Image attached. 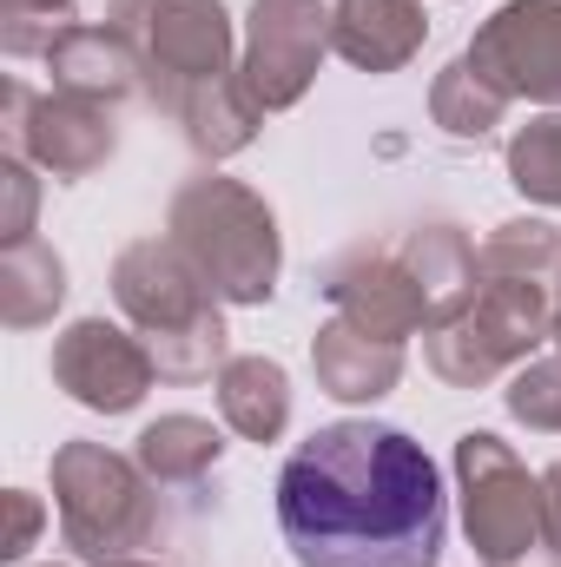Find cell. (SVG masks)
<instances>
[{
	"mask_svg": "<svg viewBox=\"0 0 561 567\" xmlns=\"http://www.w3.org/2000/svg\"><path fill=\"white\" fill-rule=\"evenodd\" d=\"M555 290L536 278H482L476 303L436 330H422V363L449 390H482L502 370H522L542 343H555Z\"/></svg>",
	"mask_w": 561,
	"mask_h": 567,
	"instance_id": "cell-6",
	"label": "cell"
},
{
	"mask_svg": "<svg viewBox=\"0 0 561 567\" xmlns=\"http://www.w3.org/2000/svg\"><path fill=\"white\" fill-rule=\"evenodd\" d=\"M67 303V265L47 238H20L0 251V317L7 330H40Z\"/></svg>",
	"mask_w": 561,
	"mask_h": 567,
	"instance_id": "cell-19",
	"label": "cell"
},
{
	"mask_svg": "<svg viewBox=\"0 0 561 567\" xmlns=\"http://www.w3.org/2000/svg\"><path fill=\"white\" fill-rule=\"evenodd\" d=\"M113 303L145 337L165 383H205L232 363V330L218 310L225 297L172 238H140L113 258Z\"/></svg>",
	"mask_w": 561,
	"mask_h": 567,
	"instance_id": "cell-2",
	"label": "cell"
},
{
	"mask_svg": "<svg viewBox=\"0 0 561 567\" xmlns=\"http://www.w3.org/2000/svg\"><path fill=\"white\" fill-rule=\"evenodd\" d=\"M310 370H317L324 396H337V403H377V396H390L404 383V343L370 337L350 317H330L310 337Z\"/></svg>",
	"mask_w": 561,
	"mask_h": 567,
	"instance_id": "cell-15",
	"label": "cell"
},
{
	"mask_svg": "<svg viewBox=\"0 0 561 567\" xmlns=\"http://www.w3.org/2000/svg\"><path fill=\"white\" fill-rule=\"evenodd\" d=\"M165 238L212 278V290L225 303H272L278 290V271H284V238H278V212L238 185V178H185L172 192V212H165Z\"/></svg>",
	"mask_w": 561,
	"mask_h": 567,
	"instance_id": "cell-3",
	"label": "cell"
},
{
	"mask_svg": "<svg viewBox=\"0 0 561 567\" xmlns=\"http://www.w3.org/2000/svg\"><path fill=\"white\" fill-rule=\"evenodd\" d=\"M152 377H159V363H152L145 337L106 323V317H80V323H67V330L53 337V383H60L80 410H93V416H126V410H140L145 390H152Z\"/></svg>",
	"mask_w": 561,
	"mask_h": 567,
	"instance_id": "cell-11",
	"label": "cell"
},
{
	"mask_svg": "<svg viewBox=\"0 0 561 567\" xmlns=\"http://www.w3.org/2000/svg\"><path fill=\"white\" fill-rule=\"evenodd\" d=\"M47 73H53V93H73V100H93V106H120L145 93V73H140V53L120 27H67L47 53Z\"/></svg>",
	"mask_w": 561,
	"mask_h": 567,
	"instance_id": "cell-14",
	"label": "cell"
},
{
	"mask_svg": "<svg viewBox=\"0 0 561 567\" xmlns=\"http://www.w3.org/2000/svg\"><path fill=\"white\" fill-rule=\"evenodd\" d=\"M133 455H140V468L159 482V488H198L212 468H218V455H225V435L205 423V416H159V423L140 429V442H133Z\"/></svg>",
	"mask_w": 561,
	"mask_h": 567,
	"instance_id": "cell-20",
	"label": "cell"
},
{
	"mask_svg": "<svg viewBox=\"0 0 561 567\" xmlns=\"http://www.w3.org/2000/svg\"><path fill=\"white\" fill-rule=\"evenodd\" d=\"M33 172H40V165L20 158V152L0 158V245L33 238V212H40V178H33Z\"/></svg>",
	"mask_w": 561,
	"mask_h": 567,
	"instance_id": "cell-26",
	"label": "cell"
},
{
	"mask_svg": "<svg viewBox=\"0 0 561 567\" xmlns=\"http://www.w3.org/2000/svg\"><path fill=\"white\" fill-rule=\"evenodd\" d=\"M0 140L53 178H93L120 152V126H113V106L73 100V93H33L27 80H7Z\"/></svg>",
	"mask_w": 561,
	"mask_h": 567,
	"instance_id": "cell-8",
	"label": "cell"
},
{
	"mask_svg": "<svg viewBox=\"0 0 561 567\" xmlns=\"http://www.w3.org/2000/svg\"><path fill=\"white\" fill-rule=\"evenodd\" d=\"M422 40V0H330V53H344L357 73H404Z\"/></svg>",
	"mask_w": 561,
	"mask_h": 567,
	"instance_id": "cell-13",
	"label": "cell"
},
{
	"mask_svg": "<svg viewBox=\"0 0 561 567\" xmlns=\"http://www.w3.org/2000/svg\"><path fill=\"white\" fill-rule=\"evenodd\" d=\"M67 27H80V0H0V47L13 60H47Z\"/></svg>",
	"mask_w": 561,
	"mask_h": 567,
	"instance_id": "cell-24",
	"label": "cell"
},
{
	"mask_svg": "<svg viewBox=\"0 0 561 567\" xmlns=\"http://www.w3.org/2000/svg\"><path fill=\"white\" fill-rule=\"evenodd\" d=\"M40 495H27V488H7V542H0V561H27L33 555V542H40Z\"/></svg>",
	"mask_w": 561,
	"mask_h": 567,
	"instance_id": "cell-27",
	"label": "cell"
},
{
	"mask_svg": "<svg viewBox=\"0 0 561 567\" xmlns=\"http://www.w3.org/2000/svg\"><path fill=\"white\" fill-rule=\"evenodd\" d=\"M178 126H185V145L198 152V158H232V152H245V145L258 140V126H265V106L252 100V86H245V73H225V80H212V86H198L178 113H172Z\"/></svg>",
	"mask_w": 561,
	"mask_h": 567,
	"instance_id": "cell-18",
	"label": "cell"
},
{
	"mask_svg": "<svg viewBox=\"0 0 561 567\" xmlns=\"http://www.w3.org/2000/svg\"><path fill=\"white\" fill-rule=\"evenodd\" d=\"M317 290L337 303V317H350V323H357V330H370V337L404 343V337L429 330V303H422V284L410 278L404 251L350 245L344 258H330V265H324Z\"/></svg>",
	"mask_w": 561,
	"mask_h": 567,
	"instance_id": "cell-12",
	"label": "cell"
},
{
	"mask_svg": "<svg viewBox=\"0 0 561 567\" xmlns=\"http://www.w3.org/2000/svg\"><path fill=\"white\" fill-rule=\"evenodd\" d=\"M278 528L297 567H436L449 542L442 468L390 423H324L284 455Z\"/></svg>",
	"mask_w": 561,
	"mask_h": 567,
	"instance_id": "cell-1",
	"label": "cell"
},
{
	"mask_svg": "<svg viewBox=\"0 0 561 567\" xmlns=\"http://www.w3.org/2000/svg\"><path fill=\"white\" fill-rule=\"evenodd\" d=\"M404 265H410V278L422 284V303H429V330L436 323H449V317H462L469 303H476V290H482V271H476V245H469V231L462 225H449V218H429L417 231H404Z\"/></svg>",
	"mask_w": 561,
	"mask_h": 567,
	"instance_id": "cell-16",
	"label": "cell"
},
{
	"mask_svg": "<svg viewBox=\"0 0 561 567\" xmlns=\"http://www.w3.org/2000/svg\"><path fill=\"white\" fill-rule=\"evenodd\" d=\"M555 350H561V290H555Z\"/></svg>",
	"mask_w": 561,
	"mask_h": 567,
	"instance_id": "cell-30",
	"label": "cell"
},
{
	"mask_svg": "<svg viewBox=\"0 0 561 567\" xmlns=\"http://www.w3.org/2000/svg\"><path fill=\"white\" fill-rule=\"evenodd\" d=\"M47 567H53V561H47Z\"/></svg>",
	"mask_w": 561,
	"mask_h": 567,
	"instance_id": "cell-31",
	"label": "cell"
},
{
	"mask_svg": "<svg viewBox=\"0 0 561 567\" xmlns=\"http://www.w3.org/2000/svg\"><path fill=\"white\" fill-rule=\"evenodd\" d=\"M106 27L133 40L145 100L159 113H178L198 86L238 73V33L225 0H106Z\"/></svg>",
	"mask_w": 561,
	"mask_h": 567,
	"instance_id": "cell-7",
	"label": "cell"
},
{
	"mask_svg": "<svg viewBox=\"0 0 561 567\" xmlns=\"http://www.w3.org/2000/svg\"><path fill=\"white\" fill-rule=\"evenodd\" d=\"M429 120H436L449 140H489V133L509 120V93L489 86V80L469 66V53H456V60L429 80Z\"/></svg>",
	"mask_w": 561,
	"mask_h": 567,
	"instance_id": "cell-21",
	"label": "cell"
},
{
	"mask_svg": "<svg viewBox=\"0 0 561 567\" xmlns=\"http://www.w3.org/2000/svg\"><path fill=\"white\" fill-rule=\"evenodd\" d=\"M106 567H159V561H140V555H126V561H106Z\"/></svg>",
	"mask_w": 561,
	"mask_h": 567,
	"instance_id": "cell-29",
	"label": "cell"
},
{
	"mask_svg": "<svg viewBox=\"0 0 561 567\" xmlns=\"http://www.w3.org/2000/svg\"><path fill=\"white\" fill-rule=\"evenodd\" d=\"M542 495H549V535H555V548H561V462L542 468Z\"/></svg>",
	"mask_w": 561,
	"mask_h": 567,
	"instance_id": "cell-28",
	"label": "cell"
},
{
	"mask_svg": "<svg viewBox=\"0 0 561 567\" xmlns=\"http://www.w3.org/2000/svg\"><path fill=\"white\" fill-rule=\"evenodd\" d=\"M330 53V0H252L238 73L265 113H290Z\"/></svg>",
	"mask_w": 561,
	"mask_h": 567,
	"instance_id": "cell-9",
	"label": "cell"
},
{
	"mask_svg": "<svg viewBox=\"0 0 561 567\" xmlns=\"http://www.w3.org/2000/svg\"><path fill=\"white\" fill-rule=\"evenodd\" d=\"M47 475H53L60 535L80 561L106 567L159 542V528H165L159 482L140 468V455H120L106 442H60Z\"/></svg>",
	"mask_w": 561,
	"mask_h": 567,
	"instance_id": "cell-4",
	"label": "cell"
},
{
	"mask_svg": "<svg viewBox=\"0 0 561 567\" xmlns=\"http://www.w3.org/2000/svg\"><path fill=\"white\" fill-rule=\"evenodd\" d=\"M502 165H509V185H516L529 205L561 212V113H542V120L516 126Z\"/></svg>",
	"mask_w": 561,
	"mask_h": 567,
	"instance_id": "cell-23",
	"label": "cell"
},
{
	"mask_svg": "<svg viewBox=\"0 0 561 567\" xmlns=\"http://www.w3.org/2000/svg\"><path fill=\"white\" fill-rule=\"evenodd\" d=\"M502 403H509V416H516L522 429H536V435H561V350L555 357H529V363L509 377Z\"/></svg>",
	"mask_w": 561,
	"mask_h": 567,
	"instance_id": "cell-25",
	"label": "cell"
},
{
	"mask_svg": "<svg viewBox=\"0 0 561 567\" xmlns=\"http://www.w3.org/2000/svg\"><path fill=\"white\" fill-rule=\"evenodd\" d=\"M482 278H536V284H561V231L542 218H509L482 238L476 251Z\"/></svg>",
	"mask_w": 561,
	"mask_h": 567,
	"instance_id": "cell-22",
	"label": "cell"
},
{
	"mask_svg": "<svg viewBox=\"0 0 561 567\" xmlns=\"http://www.w3.org/2000/svg\"><path fill=\"white\" fill-rule=\"evenodd\" d=\"M218 416L245 442H278L290 429V377L278 357H232L218 370Z\"/></svg>",
	"mask_w": 561,
	"mask_h": 567,
	"instance_id": "cell-17",
	"label": "cell"
},
{
	"mask_svg": "<svg viewBox=\"0 0 561 567\" xmlns=\"http://www.w3.org/2000/svg\"><path fill=\"white\" fill-rule=\"evenodd\" d=\"M456 502H462V535L482 567H561L542 475H529L502 435L489 429L456 435Z\"/></svg>",
	"mask_w": 561,
	"mask_h": 567,
	"instance_id": "cell-5",
	"label": "cell"
},
{
	"mask_svg": "<svg viewBox=\"0 0 561 567\" xmlns=\"http://www.w3.org/2000/svg\"><path fill=\"white\" fill-rule=\"evenodd\" d=\"M462 53L509 100L561 106V0H509V7H496Z\"/></svg>",
	"mask_w": 561,
	"mask_h": 567,
	"instance_id": "cell-10",
	"label": "cell"
}]
</instances>
